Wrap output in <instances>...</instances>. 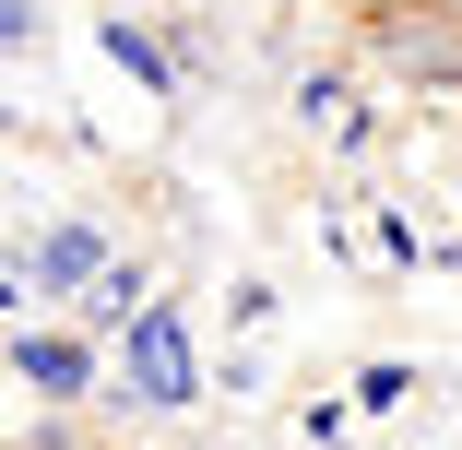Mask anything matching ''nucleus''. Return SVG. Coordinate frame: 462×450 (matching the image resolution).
Masks as SVG:
<instances>
[{
	"label": "nucleus",
	"instance_id": "nucleus-1",
	"mask_svg": "<svg viewBox=\"0 0 462 450\" xmlns=\"http://www.w3.org/2000/svg\"><path fill=\"white\" fill-rule=\"evenodd\" d=\"M202 391H214L202 320L178 308V297H154V308L119 332V403H107V427H131V415H202Z\"/></svg>",
	"mask_w": 462,
	"mask_h": 450
},
{
	"label": "nucleus",
	"instance_id": "nucleus-2",
	"mask_svg": "<svg viewBox=\"0 0 462 450\" xmlns=\"http://www.w3.org/2000/svg\"><path fill=\"white\" fill-rule=\"evenodd\" d=\"M320 237H332V261L356 285H403V273L439 261V237L415 225V202L403 190H367V178H332V190H320Z\"/></svg>",
	"mask_w": 462,
	"mask_h": 450
},
{
	"label": "nucleus",
	"instance_id": "nucleus-3",
	"mask_svg": "<svg viewBox=\"0 0 462 450\" xmlns=\"http://www.w3.org/2000/svg\"><path fill=\"white\" fill-rule=\"evenodd\" d=\"M13 380L36 415H107L119 403V344H96L83 320H13Z\"/></svg>",
	"mask_w": 462,
	"mask_h": 450
},
{
	"label": "nucleus",
	"instance_id": "nucleus-4",
	"mask_svg": "<svg viewBox=\"0 0 462 450\" xmlns=\"http://www.w3.org/2000/svg\"><path fill=\"white\" fill-rule=\"evenodd\" d=\"M356 48L392 71V96L415 83V96H462V13L450 0H392V13H367Z\"/></svg>",
	"mask_w": 462,
	"mask_h": 450
},
{
	"label": "nucleus",
	"instance_id": "nucleus-5",
	"mask_svg": "<svg viewBox=\"0 0 462 450\" xmlns=\"http://www.w3.org/2000/svg\"><path fill=\"white\" fill-rule=\"evenodd\" d=\"M285 107H297V131H320V142H344V154L392 142V107L367 96L356 71H297V83H285Z\"/></svg>",
	"mask_w": 462,
	"mask_h": 450
},
{
	"label": "nucleus",
	"instance_id": "nucleus-6",
	"mask_svg": "<svg viewBox=\"0 0 462 450\" xmlns=\"http://www.w3.org/2000/svg\"><path fill=\"white\" fill-rule=\"evenodd\" d=\"M344 391H356V415H403L427 391V368H415V355H367V368H344Z\"/></svg>",
	"mask_w": 462,
	"mask_h": 450
},
{
	"label": "nucleus",
	"instance_id": "nucleus-7",
	"mask_svg": "<svg viewBox=\"0 0 462 450\" xmlns=\"http://www.w3.org/2000/svg\"><path fill=\"white\" fill-rule=\"evenodd\" d=\"M356 427V391H297V450H332Z\"/></svg>",
	"mask_w": 462,
	"mask_h": 450
},
{
	"label": "nucleus",
	"instance_id": "nucleus-8",
	"mask_svg": "<svg viewBox=\"0 0 462 450\" xmlns=\"http://www.w3.org/2000/svg\"><path fill=\"white\" fill-rule=\"evenodd\" d=\"M332 13H356V24H367V13H392V0H332Z\"/></svg>",
	"mask_w": 462,
	"mask_h": 450
},
{
	"label": "nucleus",
	"instance_id": "nucleus-9",
	"mask_svg": "<svg viewBox=\"0 0 462 450\" xmlns=\"http://www.w3.org/2000/svg\"><path fill=\"white\" fill-rule=\"evenodd\" d=\"M450 13H462V0H450Z\"/></svg>",
	"mask_w": 462,
	"mask_h": 450
}]
</instances>
